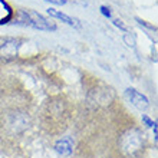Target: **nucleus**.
<instances>
[{
  "mask_svg": "<svg viewBox=\"0 0 158 158\" xmlns=\"http://www.w3.org/2000/svg\"><path fill=\"white\" fill-rule=\"evenodd\" d=\"M142 121H144V122H145V124L148 125V127H151V128H154V125H157L155 122H152V121H151L150 118L147 117V115H144V117H142Z\"/></svg>",
  "mask_w": 158,
  "mask_h": 158,
  "instance_id": "nucleus-7",
  "label": "nucleus"
},
{
  "mask_svg": "<svg viewBox=\"0 0 158 158\" xmlns=\"http://www.w3.org/2000/svg\"><path fill=\"white\" fill-rule=\"evenodd\" d=\"M17 23L38 30H56L53 22H49L35 10H20L17 13Z\"/></svg>",
  "mask_w": 158,
  "mask_h": 158,
  "instance_id": "nucleus-1",
  "label": "nucleus"
},
{
  "mask_svg": "<svg viewBox=\"0 0 158 158\" xmlns=\"http://www.w3.org/2000/svg\"><path fill=\"white\" fill-rule=\"evenodd\" d=\"M45 2H50V3H53V4H65L68 2V0H45Z\"/></svg>",
  "mask_w": 158,
  "mask_h": 158,
  "instance_id": "nucleus-8",
  "label": "nucleus"
},
{
  "mask_svg": "<svg viewBox=\"0 0 158 158\" xmlns=\"http://www.w3.org/2000/svg\"><path fill=\"white\" fill-rule=\"evenodd\" d=\"M119 144L122 151L131 157H137L144 150V139H142V135L139 134V131H137V129H128L127 132L122 134Z\"/></svg>",
  "mask_w": 158,
  "mask_h": 158,
  "instance_id": "nucleus-2",
  "label": "nucleus"
},
{
  "mask_svg": "<svg viewBox=\"0 0 158 158\" xmlns=\"http://www.w3.org/2000/svg\"><path fill=\"white\" fill-rule=\"evenodd\" d=\"M101 10H102V13H104L105 16H111V12H109V9L108 7H105V6H102V7H101Z\"/></svg>",
  "mask_w": 158,
  "mask_h": 158,
  "instance_id": "nucleus-9",
  "label": "nucleus"
},
{
  "mask_svg": "<svg viewBox=\"0 0 158 158\" xmlns=\"http://www.w3.org/2000/svg\"><path fill=\"white\" fill-rule=\"evenodd\" d=\"M48 15L55 17V19H60V20L65 22V23L69 26H75V27H79V26H81V23H79L76 19L68 16V15H65V13H62V12H59L56 9H48Z\"/></svg>",
  "mask_w": 158,
  "mask_h": 158,
  "instance_id": "nucleus-5",
  "label": "nucleus"
},
{
  "mask_svg": "<svg viewBox=\"0 0 158 158\" xmlns=\"http://www.w3.org/2000/svg\"><path fill=\"white\" fill-rule=\"evenodd\" d=\"M55 150L60 155H71L72 150H73V142L71 138H63L55 144Z\"/></svg>",
  "mask_w": 158,
  "mask_h": 158,
  "instance_id": "nucleus-6",
  "label": "nucleus"
},
{
  "mask_svg": "<svg viewBox=\"0 0 158 158\" xmlns=\"http://www.w3.org/2000/svg\"><path fill=\"white\" fill-rule=\"evenodd\" d=\"M19 46H20V40L6 38L0 43V58L4 60H10V59L16 58Z\"/></svg>",
  "mask_w": 158,
  "mask_h": 158,
  "instance_id": "nucleus-3",
  "label": "nucleus"
},
{
  "mask_svg": "<svg viewBox=\"0 0 158 158\" xmlns=\"http://www.w3.org/2000/svg\"><path fill=\"white\" fill-rule=\"evenodd\" d=\"M125 96H127V99H128L137 109H139V111H145V109L150 106L148 98L144 96L142 94H139L138 91H135L134 88H128V89L125 91Z\"/></svg>",
  "mask_w": 158,
  "mask_h": 158,
  "instance_id": "nucleus-4",
  "label": "nucleus"
}]
</instances>
